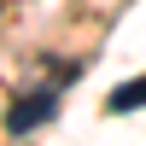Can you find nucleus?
<instances>
[{"mask_svg":"<svg viewBox=\"0 0 146 146\" xmlns=\"http://www.w3.org/2000/svg\"><path fill=\"white\" fill-rule=\"evenodd\" d=\"M47 117H58V88H35V94H23V100L6 105V129L12 135H29V129H41Z\"/></svg>","mask_w":146,"mask_h":146,"instance_id":"f257e3e1","label":"nucleus"},{"mask_svg":"<svg viewBox=\"0 0 146 146\" xmlns=\"http://www.w3.org/2000/svg\"><path fill=\"white\" fill-rule=\"evenodd\" d=\"M105 105H111L117 117H123V111H140V105H146V76H135V82H117Z\"/></svg>","mask_w":146,"mask_h":146,"instance_id":"f03ea898","label":"nucleus"}]
</instances>
